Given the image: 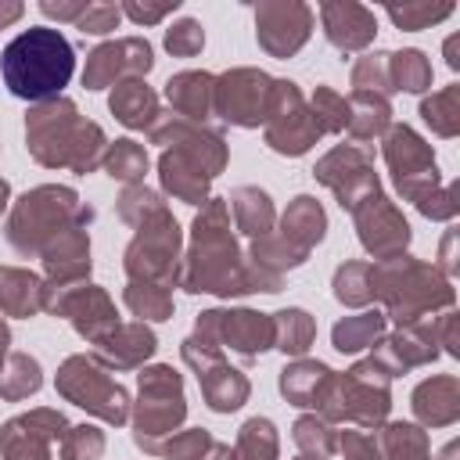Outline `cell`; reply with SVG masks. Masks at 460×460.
I'll return each mask as SVG.
<instances>
[{
	"instance_id": "6da1fadb",
	"label": "cell",
	"mask_w": 460,
	"mask_h": 460,
	"mask_svg": "<svg viewBox=\"0 0 460 460\" xmlns=\"http://www.w3.org/2000/svg\"><path fill=\"white\" fill-rule=\"evenodd\" d=\"M75 72V50L72 43L50 29V25H32L18 32L4 54H0V75L11 97L22 101H54Z\"/></svg>"
},
{
	"instance_id": "7a4b0ae2",
	"label": "cell",
	"mask_w": 460,
	"mask_h": 460,
	"mask_svg": "<svg viewBox=\"0 0 460 460\" xmlns=\"http://www.w3.org/2000/svg\"><path fill=\"white\" fill-rule=\"evenodd\" d=\"M25 133H29V151L43 165H72L79 172L93 169L104 147L101 126L79 119L75 104L65 97L36 104L25 119Z\"/></svg>"
},
{
	"instance_id": "3957f363",
	"label": "cell",
	"mask_w": 460,
	"mask_h": 460,
	"mask_svg": "<svg viewBox=\"0 0 460 460\" xmlns=\"http://www.w3.org/2000/svg\"><path fill=\"white\" fill-rule=\"evenodd\" d=\"M234 259H237V248L226 234V208H223V201H212L194 223L190 270L183 273L187 291H216V295L252 291L248 277L241 273V266Z\"/></svg>"
},
{
	"instance_id": "277c9868",
	"label": "cell",
	"mask_w": 460,
	"mask_h": 460,
	"mask_svg": "<svg viewBox=\"0 0 460 460\" xmlns=\"http://www.w3.org/2000/svg\"><path fill=\"white\" fill-rule=\"evenodd\" d=\"M68 212H83V208H75V194L68 187H40L14 205V216L7 223V237L18 252L29 255L61 226V219Z\"/></svg>"
},
{
	"instance_id": "5b68a950",
	"label": "cell",
	"mask_w": 460,
	"mask_h": 460,
	"mask_svg": "<svg viewBox=\"0 0 460 460\" xmlns=\"http://www.w3.org/2000/svg\"><path fill=\"white\" fill-rule=\"evenodd\" d=\"M58 388L83 410L104 417L108 424H122L126 420V406H129V395L86 356H72L61 374H58Z\"/></svg>"
},
{
	"instance_id": "8992f818",
	"label": "cell",
	"mask_w": 460,
	"mask_h": 460,
	"mask_svg": "<svg viewBox=\"0 0 460 460\" xmlns=\"http://www.w3.org/2000/svg\"><path fill=\"white\" fill-rule=\"evenodd\" d=\"M273 83H277V79H270V75L259 72V68H234V72H223V75L212 83V104H216V111H219L226 122L259 126V122H266V115H270Z\"/></svg>"
},
{
	"instance_id": "52a82bcc",
	"label": "cell",
	"mask_w": 460,
	"mask_h": 460,
	"mask_svg": "<svg viewBox=\"0 0 460 460\" xmlns=\"http://www.w3.org/2000/svg\"><path fill=\"white\" fill-rule=\"evenodd\" d=\"M320 133L323 129L313 119V111L302 104L298 86L291 79H277L273 83V104H270V115H266L270 147L280 151V155H305Z\"/></svg>"
},
{
	"instance_id": "ba28073f",
	"label": "cell",
	"mask_w": 460,
	"mask_h": 460,
	"mask_svg": "<svg viewBox=\"0 0 460 460\" xmlns=\"http://www.w3.org/2000/svg\"><path fill=\"white\" fill-rule=\"evenodd\" d=\"M183 388L176 370L155 367L140 377V410H137V442L147 449L151 435H165L183 420Z\"/></svg>"
},
{
	"instance_id": "9c48e42d",
	"label": "cell",
	"mask_w": 460,
	"mask_h": 460,
	"mask_svg": "<svg viewBox=\"0 0 460 460\" xmlns=\"http://www.w3.org/2000/svg\"><path fill=\"white\" fill-rule=\"evenodd\" d=\"M313 7L298 0H266L255 7V40L273 58H291L313 32Z\"/></svg>"
},
{
	"instance_id": "30bf717a",
	"label": "cell",
	"mask_w": 460,
	"mask_h": 460,
	"mask_svg": "<svg viewBox=\"0 0 460 460\" xmlns=\"http://www.w3.org/2000/svg\"><path fill=\"white\" fill-rule=\"evenodd\" d=\"M155 65V54H151V43L144 36H122V40H111V43H101L90 58H86V68H83V83L86 90H101L108 83H122V79H140L147 75Z\"/></svg>"
},
{
	"instance_id": "8fae6325",
	"label": "cell",
	"mask_w": 460,
	"mask_h": 460,
	"mask_svg": "<svg viewBox=\"0 0 460 460\" xmlns=\"http://www.w3.org/2000/svg\"><path fill=\"white\" fill-rule=\"evenodd\" d=\"M385 158H388V165L395 172V183H399V190L406 198H413L417 205L424 198H431L428 183H435V158H431L428 144L413 129L395 126L388 133V140H385Z\"/></svg>"
},
{
	"instance_id": "7c38bea8",
	"label": "cell",
	"mask_w": 460,
	"mask_h": 460,
	"mask_svg": "<svg viewBox=\"0 0 460 460\" xmlns=\"http://www.w3.org/2000/svg\"><path fill=\"white\" fill-rule=\"evenodd\" d=\"M316 176L327 187H334L338 198H341V205H349V208H356V205H363L367 198L377 194V180H374V172L367 165V155L363 151H352V147L331 151L316 165Z\"/></svg>"
},
{
	"instance_id": "4fadbf2b",
	"label": "cell",
	"mask_w": 460,
	"mask_h": 460,
	"mask_svg": "<svg viewBox=\"0 0 460 460\" xmlns=\"http://www.w3.org/2000/svg\"><path fill=\"white\" fill-rule=\"evenodd\" d=\"M320 22H323V36L331 47L352 54V50H363L370 47L374 32H377V18L370 7L363 4H352V0H331V4H320Z\"/></svg>"
},
{
	"instance_id": "5bb4252c",
	"label": "cell",
	"mask_w": 460,
	"mask_h": 460,
	"mask_svg": "<svg viewBox=\"0 0 460 460\" xmlns=\"http://www.w3.org/2000/svg\"><path fill=\"white\" fill-rule=\"evenodd\" d=\"M352 212H356V223H359V241H363L374 255H392V252H399V248L410 241L406 219H402L381 194L367 198V201L356 205Z\"/></svg>"
},
{
	"instance_id": "9a60e30c",
	"label": "cell",
	"mask_w": 460,
	"mask_h": 460,
	"mask_svg": "<svg viewBox=\"0 0 460 460\" xmlns=\"http://www.w3.org/2000/svg\"><path fill=\"white\" fill-rule=\"evenodd\" d=\"M111 111L122 126L129 129H144V126H155L158 122V97L151 93V86L144 79H122L115 83L111 90Z\"/></svg>"
},
{
	"instance_id": "2e32d148",
	"label": "cell",
	"mask_w": 460,
	"mask_h": 460,
	"mask_svg": "<svg viewBox=\"0 0 460 460\" xmlns=\"http://www.w3.org/2000/svg\"><path fill=\"white\" fill-rule=\"evenodd\" d=\"M58 309L68 313L72 323H75V331L86 334V338H93V341H104L115 331V309H111L108 295L97 291V288H86L83 295H75V302H61Z\"/></svg>"
},
{
	"instance_id": "e0dca14e",
	"label": "cell",
	"mask_w": 460,
	"mask_h": 460,
	"mask_svg": "<svg viewBox=\"0 0 460 460\" xmlns=\"http://www.w3.org/2000/svg\"><path fill=\"white\" fill-rule=\"evenodd\" d=\"M208 172H205V165L198 162V158H190L187 151H165L162 155V183H165V190H172L176 198H183V201H190V205H198L201 198H205V187H208Z\"/></svg>"
},
{
	"instance_id": "ac0fdd59",
	"label": "cell",
	"mask_w": 460,
	"mask_h": 460,
	"mask_svg": "<svg viewBox=\"0 0 460 460\" xmlns=\"http://www.w3.org/2000/svg\"><path fill=\"white\" fill-rule=\"evenodd\" d=\"M331 388H334V377L323 363H295L280 374V392L295 406H320Z\"/></svg>"
},
{
	"instance_id": "d6986e66",
	"label": "cell",
	"mask_w": 460,
	"mask_h": 460,
	"mask_svg": "<svg viewBox=\"0 0 460 460\" xmlns=\"http://www.w3.org/2000/svg\"><path fill=\"white\" fill-rule=\"evenodd\" d=\"M212 75L208 72H180L165 83V97L180 115L190 119H205L212 108Z\"/></svg>"
},
{
	"instance_id": "ffe728a7",
	"label": "cell",
	"mask_w": 460,
	"mask_h": 460,
	"mask_svg": "<svg viewBox=\"0 0 460 460\" xmlns=\"http://www.w3.org/2000/svg\"><path fill=\"white\" fill-rule=\"evenodd\" d=\"M323 208L313 201V198H295V205L288 208L284 216V241L295 244V252H309V244H316L323 237Z\"/></svg>"
},
{
	"instance_id": "44dd1931",
	"label": "cell",
	"mask_w": 460,
	"mask_h": 460,
	"mask_svg": "<svg viewBox=\"0 0 460 460\" xmlns=\"http://www.w3.org/2000/svg\"><path fill=\"white\" fill-rule=\"evenodd\" d=\"M43 305V288L32 273L25 270H0V309H7L11 316H29Z\"/></svg>"
},
{
	"instance_id": "7402d4cb",
	"label": "cell",
	"mask_w": 460,
	"mask_h": 460,
	"mask_svg": "<svg viewBox=\"0 0 460 460\" xmlns=\"http://www.w3.org/2000/svg\"><path fill=\"white\" fill-rule=\"evenodd\" d=\"M155 352V334L147 327H115L101 341V356L115 367H137Z\"/></svg>"
},
{
	"instance_id": "603a6c76",
	"label": "cell",
	"mask_w": 460,
	"mask_h": 460,
	"mask_svg": "<svg viewBox=\"0 0 460 460\" xmlns=\"http://www.w3.org/2000/svg\"><path fill=\"white\" fill-rule=\"evenodd\" d=\"M198 377H201V388H205V395H208V406L219 410V413L237 410V406L244 402V395H248V381H244L237 370L223 367V363L205 367Z\"/></svg>"
},
{
	"instance_id": "cb8c5ba5",
	"label": "cell",
	"mask_w": 460,
	"mask_h": 460,
	"mask_svg": "<svg viewBox=\"0 0 460 460\" xmlns=\"http://www.w3.org/2000/svg\"><path fill=\"white\" fill-rule=\"evenodd\" d=\"M413 410L428 424H449L456 417V381L453 377H435L424 381L413 392Z\"/></svg>"
},
{
	"instance_id": "d4e9b609",
	"label": "cell",
	"mask_w": 460,
	"mask_h": 460,
	"mask_svg": "<svg viewBox=\"0 0 460 460\" xmlns=\"http://www.w3.org/2000/svg\"><path fill=\"white\" fill-rule=\"evenodd\" d=\"M388 83H395L392 90H424L431 86V65L420 50H399V54H388Z\"/></svg>"
},
{
	"instance_id": "484cf974",
	"label": "cell",
	"mask_w": 460,
	"mask_h": 460,
	"mask_svg": "<svg viewBox=\"0 0 460 460\" xmlns=\"http://www.w3.org/2000/svg\"><path fill=\"white\" fill-rule=\"evenodd\" d=\"M388 122V101L377 93H356L349 104V129L359 140H370L374 133H381Z\"/></svg>"
},
{
	"instance_id": "4316f807",
	"label": "cell",
	"mask_w": 460,
	"mask_h": 460,
	"mask_svg": "<svg viewBox=\"0 0 460 460\" xmlns=\"http://www.w3.org/2000/svg\"><path fill=\"white\" fill-rule=\"evenodd\" d=\"M420 115L424 122L442 133V137H453L456 126H460V86H446L438 93H431L424 104H420Z\"/></svg>"
},
{
	"instance_id": "83f0119b",
	"label": "cell",
	"mask_w": 460,
	"mask_h": 460,
	"mask_svg": "<svg viewBox=\"0 0 460 460\" xmlns=\"http://www.w3.org/2000/svg\"><path fill=\"white\" fill-rule=\"evenodd\" d=\"M230 201H234V212H237V223H241L244 234H266V230H270L273 205H270V198H266L262 190L241 187V190H234Z\"/></svg>"
},
{
	"instance_id": "f1b7e54d",
	"label": "cell",
	"mask_w": 460,
	"mask_h": 460,
	"mask_svg": "<svg viewBox=\"0 0 460 460\" xmlns=\"http://www.w3.org/2000/svg\"><path fill=\"white\" fill-rule=\"evenodd\" d=\"M385 316L381 313H363V316H349L334 327V349L338 352H356L363 345H374V338L381 334Z\"/></svg>"
},
{
	"instance_id": "f546056e",
	"label": "cell",
	"mask_w": 460,
	"mask_h": 460,
	"mask_svg": "<svg viewBox=\"0 0 460 460\" xmlns=\"http://www.w3.org/2000/svg\"><path fill=\"white\" fill-rule=\"evenodd\" d=\"M313 320H309V313H302V309H284V313H277V323H273V338L280 341V349L284 352H291V356H298V352H305L309 349V341H313Z\"/></svg>"
},
{
	"instance_id": "4dcf8cb0",
	"label": "cell",
	"mask_w": 460,
	"mask_h": 460,
	"mask_svg": "<svg viewBox=\"0 0 460 460\" xmlns=\"http://www.w3.org/2000/svg\"><path fill=\"white\" fill-rule=\"evenodd\" d=\"M334 295L345 305H363L374 298V270L363 262H349L334 273Z\"/></svg>"
},
{
	"instance_id": "1f68e13d",
	"label": "cell",
	"mask_w": 460,
	"mask_h": 460,
	"mask_svg": "<svg viewBox=\"0 0 460 460\" xmlns=\"http://www.w3.org/2000/svg\"><path fill=\"white\" fill-rule=\"evenodd\" d=\"M237 460H277V435L266 417H255L241 428Z\"/></svg>"
},
{
	"instance_id": "d6a6232c",
	"label": "cell",
	"mask_w": 460,
	"mask_h": 460,
	"mask_svg": "<svg viewBox=\"0 0 460 460\" xmlns=\"http://www.w3.org/2000/svg\"><path fill=\"white\" fill-rule=\"evenodd\" d=\"M385 14L399 25V29H406V32H417V29H431V25H438V22H446L449 14H453V4H392V7H385Z\"/></svg>"
},
{
	"instance_id": "836d02e7",
	"label": "cell",
	"mask_w": 460,
	"mask_h": 460,
	"mask_svg": "<svg viewBox=\"0 0 460 460\" xmlns=\"http://www.w3.org/2000/svg\"><path fill=\"white\" fill-rule=\"evenodd\" d=\"M169 460H234L226 446H219L216 438H208L205 431H187L180 438H172V446L162 449Z\"/></svg>"
},
{
	"instance_id": "e575fe53",
	"label": "cell",
	"mask_w": 460,
	"mask_h": 460,
	"mask_svg": "<svg viewBox=\"0 0 460 460\" xmlns=\"http://www.w3.org/2000/svg\"><path fill=\"white\" fill-rule=\"evenodd\" d=\"M36 388H40V363L14 352L11 363H7V374H0V395L4 399H22Z\"/></svg>"
},
{
	"instance_id": "d590c367",
	"label": "cell",
	"mask_w": 460,
	"mask_h": 460,
	"mask_svg": "<svg viewBox=\"0 0 460 460\" xmlns=\"http://www.w3.org/2000/svg\"><path fill=\"white\" fill-rule=\"evenodd\" d=\"M104 165H108V172H111L115 180L133 183V180L144 176V169H147V155H144V147L133 144V140H115V147L108 151Z\"/></svg>"
},
{
	"instance_id": "8d00e7d4",
	"label": "cell",
	"mask_w": 460,
	"mask_h": 460,
	"mask_svg": "<svg viewBox=\"0 0 460 460\" xmlns=\"http://www.w3.org/2000/svg\"><path fill=\"white\" fill-rule=\"evenodd\" d=\"M205 47V29L198 18H180L165 29V50L176 58H194Z\"/></svg>"
},
{
	"instance_id": "74e56055",
	"label": "cell",
	"mask_w": 460,
	"mask_h": 460,
	"mask_svg": "<svg viewBox=\"0 0 460 460\" xmlns=\"http://www.w3.org/2000/svg\"><path fill=\"white\" fill-rule=\"evenodd\" d=\"M352 86H356V93H370V90H377V97L388 93L392 90V83H388V54L359 58L356 68H352Z\"/></svg>"
},
{
	"instance_id": "f35d334b",
	"label": "cell",
	"mask_w": 460,
	"mask_h": 460,
	"mask_svg": "<svg viewBox=\"0 0 460 460\" xmlns=\"http://www.w3.org/2000/svg\"><path fill=\"white\" fill-rule=\"evenodd\" d=\"M126 302H129L133 313L151 316V320H165L172 313V298L155 284H129L126 288Z\"/></svg>"
},
{
	"instance_id": "ab89813d",
	"label": "cell",
	"mask_w": 460,
	"mask_h": 460,
	"mask_svg": "<svg viewBox=\"0 0 460 460\" xmlns=\"http://www.w3.org/2000/svg\"><path fill=\"white\" fill-rule=\"evenodd\" d=\"M313 119L320 129H345L349 126V101L338 97L331 86H316L313 93Z\"/></svg>"
},
{
	"instance_id": "60d3db41",
	"label": "cell",
	"mask_w": 460,
	"mask_h": 460,
	"mask_svg": "<svg viewBox=\"0 0 460 460\" xmlns=\"http://www.w3.org/2000/svg\"><path fill=\"white\" fill-rule=\"evenodd\" d=\"M119 22H122V7L119 4H86V11L75 22V29L90 32V36H104V32H115Z\"/></svg>"
},
{
	"instance_id": "b9f144b4",
	"label": "cell",
	"mask_w": 460,
	"mask_h": 460,
	"mask_svg": "<svg viewBox=\"0 0 460 460\" xmlns=\"http://www.w3.org/2000/svg\"><path fill=\"white\" fill-rule=\"evenodd\" d=\"M295 442H298L305 453H316V460H323V456L331 453V446H334L327 424L316 420V417H302V420L295 424Z\"/></svg>"
},
{
	"instance_id": "7bdbcfd3",
	"label": "cell",
	"mask_w": 460,
	"mask_h": 460,
	"mask_svg": "<svg viewBox=\"0 0 460 460\" xmlns=\"http://www.w3.org/2000/svg\"><path fill=\"white\" fill-rule=\"evenodd\" d=\"M104 449V438L97 428H72L65 438V460H97Z\"/></svg>"
},
{
	"instance_id": "ee69618b",
	"label": "cell",
	"mask_w": 460,
	"mask_h": 460,
	"mask_svg": "<svg viewBox=\"0 0 460 460\" xmlns=\"http://www.w3.org/2000/svg\"><path fill=\"white\" fill-rule=\"evenodd\" d=\"M119 7L137 25H158L162 18H169L180 7V0H162V4H137V0H129V4H119Z\"/></svg>"
},
{
	"instance_id": "f6af8a7d",
	"label": "cell",
	"mask_w": 460,
	"mask_h": 460,
	"mask_svg": "<svg viewBox=\"0 0 460 460\" xmlns=\"http://www.w3.org/2000/svg\"><path fill=\"white\" fill-rule=\"evenodd\" d=\"M341 453L349 460H377V442L359 435V431H345L341 435Z\"/></svg>"
},
{
	"instance_id": "bcb514c9",
	"label": "cell",
	"mask_w": 460,
	"mask_h": 460,
	"mask_svg": "<svg viewBox=\"0 0 460 460\" xmlns=\"http://www.w3.org/2000/svg\"><path fill=\"white\" fill-rule=\"evenodd\" d=\"M40 11H43L47 18H58V22H72V25H75V22L83 18V11H86V0H75V4H65V0L54 4V0H43Z\"/></svg>"
},
{
	"instance_id": "7dc6e473",
	"label": "cell",
	"mask_w": 460,
	"mask_h": 460,
	"mask_svg": "<svg viewBox=\"0 0 460 460\" xmlns=\"http://www.w3.org/2000/svg\"><path fill=\"white\" fill-rule=\"evenodd\" d=\"M22 14H25V7H22V4H14V0H0V29L14 25Z\"/></svg>"
},
{
	"instance_id": "c3c4849f",
	"label": "cell",
	"mask_w": 460,
	"mask_h": 460,
	"mask_svg": "<svg viewBox=\"0 0 460 460\" xmlns=\"http://www.w3.org/2000/svg\"><path fill=\"white\" fill-rule=\"evenodd\" d=\"M446 54H449V68H456L460 65V58H456V36L446 43Z\"/></svg>"
},
{
	"instance_id": "681fc988",
	"label": "cell",
	"mask_w": 460,
	"mask_h": 460,
	"mask_svg": "<svg viewBox=\"0 0 460 460\" xmlns=\"http://www.w3.org/2000/svg\"><path fill=\"white\" fill-rule=\"evenodd\" d=\"M4 349H7V327L0 323V359H4Z\"/></svg>"
},
{
	"instance_id": "f907efd6",
	"label": "cell",
	"mask_w": 460,
	"mask_h": 460,
	"mask_svg": "<svg viewBox=\"0 0 460 460\" xmlns=\"http://www.w3.org/2000/svg\"><path fill=\"white\" fill-rule=\"evenodd\" d=\"M7 205V180H0V208Z\"/></svg>"
}]
</instances>
